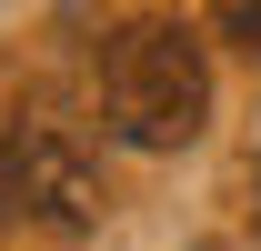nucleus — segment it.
Listing matches in <instances>:
<instances>
[{
    "instance_id": "nucleus-1",
    "label": "nucleus",
    "mask_w": 261,
    "mask_h": 251,
    "mask_svg": "<svg viewBox=\"0 0 261 251\" xmlns=\"http://www.w3.org/2000/svg\"><path fill=\"white\" fill-rule=\"evenodd\" d=\"M100 111L130 151H181L211 121V61L181 20H130L100 51Z\"/></svg>"
},
{
    "instance_id": "nucleus-2",
    "label": "nucleus",
    "mask_w": 261,
    "mask_h": 251,
    "mask_svg": "<svg viewBox=\"0 0 261 251\" xmlns=\"http://www.w3.org/2000/svg\"><path fill=\"white\" fill-rule=\"evenodd\" d=\"M0 221L91 231L100 221V161L61 121H0Z\"/></svg>"
},
{
    "instance_id": "nucleus-3",
    "label": "nucleus",
    "mask_w": 261,
    "mask_h": 251,
    "mask_svg": "<svg viewBox=\"0 0 261 251\" xmlns=\"http://www.w3.org/2000/svg\"><path fill=\"white\" fill-rule=\"evenodd\" d=\"M211 20H221V31H231V40L261 61V0H211Z\"/></svg>"
}]
</instances>
